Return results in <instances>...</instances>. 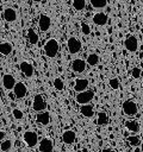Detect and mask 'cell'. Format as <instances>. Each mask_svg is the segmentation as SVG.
<instances>
[{
  "mask_svg": "<svg viewBox=\"0 0 143 152\" xmlns=\"http://www.w3.org/2000/svg\"><path fill=\"white\" fill-rule=\"evenodd\" d=\"M43 49H44V53L49 58H54L57 55L58 50H60V44H58V42L56 39L51 38V39L46 40V43L44 44V48Z\"/></svg>",
  "mask_w": 143,
  "mask_h": 152,
  "instance_id": "6da1fadb",
  "label": "cell"
},
{
  "mask_svg": "<svg viewBox=\"0 0 143 152\" xmlns=\"http://www.w3.org/2000/svg\"><path fill=\"white\" fill-rule=\"evenodd\" d=\"M122 109H123V113H124L125 115H128V116H133V115H136L137 112H138V106H137V103H136L133 100H126V101L123 103Z\"/></svg>",
  "mask_w": 143,
  "mask_h": 152,
  "instance_id": "7a4b0ae2",
  "label": "cell"
},
{
  "mask_svg": "<svg viewBox=\"0 0 143 152\" xmlns=\"http://www.w3.org/2000/svg\"><path fill=\"white\" fill-rule=\"evenodd\" d=\"M93 97H94L93 90H85V91L77 93L75 100L79 104H88L93 100Z\"/></svg>",
  "mask_w": 143,
  "mask_h": 152,
  "instance_id": "3957f363",
  "label": "cell"
},
{
  "mask_svg": "<svg viewBox=\"0 0 143 152\" xmlns=\"http://www.w3.org/2000/svg\"><path fill=\"white\" fill-rule=\"evenodd\" d=\"M67 46H68V51H69V53H72V55H76V53H79V52L81 51V48H82L81 42H80L77 38H75V37H70V38L68 39V42H67Z\"/></svg>",
  "mask_w": 143,
  "mask_h": 152,
  "instance_id": "277c9868",
  "label": "cell"
},
{
  "mask_svg": "<svg viewBox=\"0 0 143 152\" xmlns=\"http://www.w3.org/2000/svg\"><path fill=\"white\" fill-rule=\"evenodd\" d=\"M45 108H46V102L43 99V96L41 94L35 95L33 101H32V109L37 113H41V112L45 110Z\"/></svg>",
  "mask_w": 143,
  "mask_h": 152,
  "instance_id": "5b68a950",
  "label": "cell"
},
{
  "mask_svg": "<svg viewBox=\"0 0 143 152\" xmlns=\"http://www.w3.org/2000/svg\"><path fill=\"white\" fill-rule=\"evenodd\" d=\"M23 139L25 141V144L29 146V147H35L38 142V137L35 132L32 131H26L24 134H23Z\"/></svg>",
  "mask_w": 143,
  "mask_h": 152,
  "instance_id": "8992f818",
  "label": "cell"
},
{
  "mask_svg": "<svg viewBox=\"0 0 143 152\" xmlns=\"http://www.w3.org/2000/svg\"><path fill=\"white\" fill-rule=\"evenodd\" d=\"M124 46H125V49L128 51L136 52L137 49H138V40H137V38L135 36H129L125 39V42H124Z\"/></svg>",
  "mask_w": 143,
  "mask_h": 152,
  "instance_id": "52a82bcc",
  "label": "cell"
},
{
  "mask_svg": "<svg viewBox=\"0 0 143 152\" xmlns=\"http://www.w3.org/2000/svg\"><path fill=\"white\" fill-rule=\"evenodd\" d=\"M38 26L42 32H46L51 26V19L46 14H41L38 19Z\"/></svg>",
  "mask_w": 143,
  "mask_h": 152,
  "instance_id": "ba28073f",
  "label": "cell"
},
{
  "mask_svg": "<svg viewBox=\"0 0 143 152\" xmlns=\"http://www.w3.org/2000/svg\"><path fill=\"white\" fill-rule=\"evenodd\" d=\"M19 68H20V71L24 74L25 77L30 78L33 76V72H35V69H33V65L26 61H23L20 64H19Z\"/></svg>",
  "mask_w": 143,
  "mask_h": 152,
  "instance_id": "9c48e42d",
  "label": "cell"
},
{
  "mask_svg": "<svg viewBox=\"0 0 143 152\" xmlns=\"http://www.w3.org/2000/svg\"><path fill=\"white\" fill-rule=\"evenodd\" d=\"M15 84H17L15 78L11 74H5L2 76V86H4V88L6 90H13Z\"/></svg>",
  "mask_w": 143,
  "mask_h": 152,
  "instance_id": "30bf717a",
  "label": "cell"
},
{
  "mask_svg": "<svg viewBox=\"0 0 143 152\" xmlns=\"http://www.w3.org/2000/svg\"><path fill=\"white\" fill-rule=\"evenodd\" d=\"M13 93L17 99H24L27 94V88L23 82H17V84L13 89Z\"/></svg>",
  "mask_w": 143,
  "mask_h": 152,
  "instance_id": "8fae6325",
  "label": "cell"
},
{
  "mask_svg": "<svg viewBox=\"0 0 143 152\" xmlns=\"http://www.w3.org/2000/svg\"><path fill=\"white\" fill-rule=\"evenodd\" d=\"M72 70L76 74H81L86 70V62L81 58H76L72 62Z\"/></svg>",
  "mask_w": 143,
  "mask_h": 152,
  "instance_id": "7c38bea8",
  "label": "cell"
},
{
  "mask_svg": "<svg viewBox=\"0 0 143 152\" xmlns=\"http://www.w3.org/2000/svg\"><path fill=\"white\" fill-rule=\"evenodd\" d=\"M107 21H108V17L104 12H98L93 15V23L98 26H104L107 24Z\"/></svg>",
  "mask_w": 143,
  "mask_h": 152,
  "instance_id": "4fadbf2b",
  "label": "cell"
},
{
  "mask_svg": "<svg viewBox=\"0 0 143 152\" xmlns=\"http://www.w3.org/2000/svg\"><path fill=\"white\" fill-rule=\"evenodd\" d=\"M2 15H4V19H5L7 23H13V21L17 20V12H15V10L12 8V7L5 8Z\"/></svg>",
  "mask_w": 143,
  "mask_h": 152,
  "instance_id": "5bb4252c",
  "label": "cell"
},
{
  "mask_svg": "<svg viewBox=\"0 0 143 152\" xmlns=\"http://www.w3.org/2000/svg\"><path fill=\"white\" fill-rule=\"evenodd\" d=\"M88 84H89V82L87 78H76L75 84H74V90L77 93L85 91V90H87Z\"/></svg>",
  "mask_w": 143,
  "mask_h": 152,
  "instance_id": "9a60e30c",
  "label": "cell"
},
{
  "mask_svg": "<svg viewBox=\"0 0 143 152\" xmlns=\"http://www.w3.org/2000/svg\"><path fill=\"white\" fill-rule=\"evenodd\" d=\"M52 148H54V145H52L51 139L43 138L41 140V142H39V151L41 152H52Z\"/></svg>",
  "mask_w": 143,
  "mask_h": 152,
  "instance_id": "2e32d148",
  "label": "cell"
},
{
  "mask_svg": "<svg viewBox=\"0 0 143 152\" xmlns=\"http://www.w3.org/2000/svg\"><path fill=\"white\" fill-rule=\"evenodd\" d=\"M75 139H76V135H75V132H74V131L68 129V131H64L63 134H62V140H63V142L67 144V145L74 144Z\"/></svg>",
  "mask_w": 143,
  "mask_h": 152,
  "instance_id": "e0dca14e",
  "label": "cell"
},
{
  "mask_svg": "<svg viewBox=\"0 0 143 152\" xmlns=\"http://www.w3.org/2000/svg\"><path fill=\"white\" fill-rule=\"evenodd\" d=\"M36 121L43 126H46L49 122H50V114L49 112H41L37 114L36 116Z\"/></svg>",
  "mask_w": 143,
  "mask_h": 152,
  "instance_id": "ac0fdd59",
  "label": "cell"
},
{
  "mask_svg": "<svg viewBox=\"0 0 143 152\" xmlns=\"http://www.w3.org/2000/svg\"><path fill=\"white\" fill-rule=\"evenodd\" d=\"M80 113L85 116V118H92L94 115V109L92 104H81L80 106Z\"/></svg>",
  "mask_w": 143,
  "mask_h": 152,
  "instance_id": "d6986e66",
  "label": "cell"
},
{
  "mask_svg": "<svg viewBox=\"0 0 143 152\" xmlns=\"http://www.w3.org/2000/svg\"><path fill=\"white\" fill-rule=\"evenodd\" d=\"M12 50H13V46H12L11 43H8V42H2V43L0 44V52H1L2 56H8V55L12 52Z\"/></svg>",
  "mask_w": 143,
  "mask_h": 152,
  "instance_id": "ffe728a7",
  "label": "cell"
},
{
  "mask_svg": "<svg viewBox=\"0 0 143 152\" xmlns=\"http://www.w3.org/2000/svg\"><path fill=\"white\" fill-rule=\"evenodd\" d=\"M125 127L128 131H130L132 133H137L139 131V124L136 120H128L125 122Z\"/></svg>",
  "mask_w": 143,
  "mask_h": 152,
  "instance_id": "44dd1931",
  "label": "cell"
},
{
  "mask_svg": "<svg viewBox=\"0 0 143 152\" xmlns=\"http://www.w3.org/2000/svg\"><path fill=\"white\" fill-rule=\"evenodd\" d=\"M108 115L106 112H99L98 113V119H97V125L99 126H105L108 124Z\"/></svg>",
  "mask_w": 143,
  "mask_h": 152,
  "instance_id": "7402d4cb",
  "label": "cell"
},
{
  "mask_svg": "<svg viewBox=\"0 0 143 152\" xmlns=\"http://www.w3.org/2000/svg\"><path fill=\"white\" fill-rule=\"evenodd\" d=\"M27 39H29V42H30L32 45H35V44L38 43L39 37H38V34L36 33V31H35L33 28H29V30H27Z\"/></svg>",
  "mask_w": 143,
  "mask_h": 152,
  "instance_id": "603a6c76",
  "label": "cell"
},
{
  "mask_svg": "<svg viewBox=\"0 0 143 152\" xmlns=\"http://www.w3.org/2000/svg\"><path fill=\"white\" fill-rule=\"evenodd\" d=\"M99 63V56L97 53H89L87 56V64L91 66H94Z\"/></svg>",
  "mask_w": 143,
  "mask_h": 152,
  "instance_id": "cb8c5ba5",
  "label": "cell"
},
{
  "mask_svg": "<svg viewBox=\"0 0 143 152\" xmlns=\"http://www.w3.org/2000/svg\"><path fill=\"white\" fill-rule=\"evenodd\" d=\"M126 140H128L129 145L132 146V147H136V146H138L141 144V138L138 135H129Z\"/></svg>",
  "mask_w": 143,
  "mask_h": 152,
  "instance_id": "d4e9b609",
  "label": "cell"
},
{
  "mask_svg": "<svg viewBox=\"0 0 143 152\" xmlns=\"http://www.w3.org/2000/svg\"><path fill=\"white\" fill-rule=\"evenodd\" d=\"M73 8L76 11H82L86 7V0H73Z\"/></svg>",
  "mask_w": 143,
  "mask_h": 152,
  "instance_id": "484cf974",
  "label": "cell"
},
{
  "mask_svg": "<svg viewBox=\"0 0 143 152\" xmlns=\"http://www.w3.org/2000/svg\"><path fill=\"white\" fill-rule=\"evenodd\" d=\"M93 8H104L107 5V0H89Z\"/></svg>",
  "mask_w": 143,
  "mask_h": 152,
  "instance_id": "4316f807",
  "label": "cell"
},
{
  "mask_svg": "<svg viewBox=\"0 0 143 152\" xmlns=\"http://www.w3.org/2000/svg\"><path fill=\"white\" fill-rule=\"evenodd\" d=\"M11 147H12V141H11L10 139L1 141L0 148H1V151H2V152H7V151H10V150H11Z\"/></svg>",
  "mask_w": 143,
  "mask_h": 152,
  "instance_id": "83f0119b",
  "label": "cell"
},
{
  "mask_svg": "<svg viewBox=\"0 0 143 152\" xmlns=\"http://www.w3.org/2000/svg\"><path fill=\"white\" fill-rule=\"evenodd\" d=\"M54 87H55L56 90H63L64 89V83L60 77H56L54 80Z\"/></svg>",
  "mask_w": 143,
  "mask_h": 152,
  "instance_id": "f1b7e54d",
  "label": "cell"
},
{
  "mask_svg": "<svg viewBox=\"0 0 143 152\" xmlns=\"http://www.w3.org/2000/svg\"><path fill=\"white\" fill-rule=\"evenodd\" d=\"M108 84H110V87L112 88V89H114V90H117V89H119V80L117 78V77H112V78H110V81H108Z\"/></svg>",
  "mask_w": 143,
  "mask_h": 152,
  "instance_id": "f546056e",
  "label": "cell"
},
{
  "mask_svg": "<svg viewBox=\"0 0 143 152\" xmlns=\"http://www.w3.org/2000/svg\"><path fill=\"white\" fill-rule=\"evenodd\" d=\"M12 115H13V118H14L15 120H21V119L24 118V114H23V112H21L19 108H14V109L12 110Z\"/></svg>",
  "mask_w": 143,
  "mask_h": 152,
  "instance_id": "4dcf8cb0",
  "label": "cell"
},
{
  "mask_svg": "<svg viewBox=\"0 0 143 152\" xmlns=\"http://www.w3.org/2000/svg\"><path fill=\"white\" fill-rule=\"evenodd\" d=\"M81 32H82L83 34L88 36V34L91 33V27H89V25L86 24V23H81Z\"/></svg>",
  "mask_w": 143,
  "mask_h": 152,
  "instance_id": "1f68e13d",
  "label": "cell"
},
{
  "mask_svg": "<svg viewBox=\"0 0 143 152\" xmlns=\"http://www.w3.org/2000/svg\"><path fill=\"white\" fill-rule=\"evenodd\" d=\"M141 75H142V70H141L139 68H137V66H136V68H133V69L131 70V76H132L133 78H136V80H137V78H139V77H141Z\"/></svg>",
  "mask_w": 143,
  "mask_h": 152,
  "instance_id": "d6a6232c",
  "label": "cell"
},
{
  "mask_svg": "<svg viewBox=\"0 0 143 152\" xmlns=\"http://www.w3.org/2000/svg\"><path fill=\"white\" fill-rule=\"evenodd\" d=\"M5 137H6V133H5L4 131H1V132H0V140H2V141H4Z\"/></svg>",
  "mask_w": 143,
  "mask_h": 152,
  "instance_id": "836d02e7",
  "label": "cell"
},
{
  "mask_svg": "<svg viewBox=\"0 0 143 152\" xmlns=\"http://www.w3.org/2000/svg\"><path fill=\"white\" fill-rule=\"evenodd\" d=\"M101 152H114L113 150H111V148H104Z\"/></svg>",
  "mask_w": 143,
  "mask_h": 152,
  "instance_id": "e575fe53",
  "label": "cell"
},
{
  "mask_svg": "<svg viewBox=\"0 0 143 152\" xmlns=\"http://www.w3.org/2000/svg\"><path fill=\"white\" fill-rule=\"evenodd\" d=\"M35 2H39V1H42V0H33Z\"/></svg>",
  "mask_w": 143,
  "mask_h": 152,
  "instance_id": "d590c367",
  "label": "cell"
}]
</instances>
